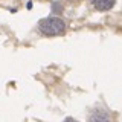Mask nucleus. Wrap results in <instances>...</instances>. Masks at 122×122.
Instances as JSON below:
<instances>
[{
	"instance_id": "nucleus-1",
	"label": "nucleus",
	"mask_w": 122,
	"mask_h": 122,
	"mask_svg": "<svg viewBox=\"0 0 122 122\" xmlns=\"http://www.w3.org/2000/svg\"><path fill=\"white\" fill-rule=\"evenodd\" d=\"M38 29L46 37H58L66 32V21L60 17H46L38 21Z\"/></svg>"
},
{
	"instance_id": "nucleus-2",
	"label": "nucleus",
	"mask_w": 122,
	"mask_h": 122,
	"mask_svg": "<svg viewBox=\"0 0 122 122\" xmlns=\"http://www.w3.org/2000/svg\"><path fill=\"white\" fill-rule=\"evenodd\" d=\"M89 122H112V117L110 114L102 108H96L93 110L89 117Z\"/></svg>"
},
{
	"instance_id": "nucleus-3",
	"label": "nucleus",
	"mask_w": 122,
	"mask_h": 122,
	"mask_svg": "<svg viewBox=\"0 0 122 122\" xmlns=\"http://www.w3.org/2000/svg\"><path fill=\"white\" fill-rule=\"evenodd\" d=\"M116 3V0H92V5L98 11H108Z\"/></svg>"
},
{
	"instance_id": "nucleus-4",
	"label": "nucleus",
	"mask_w": 122,
	"mask_h": 122,
	"mask_svg": "<svg viewBox=\"0 0 122 122\" xmlns=\"http://www.w3.org/2000/svg\"><path fill=\"white\" fill-rule=\"evenodd\" d=\"M64 122H76V121H75V119H72V117H67V119L64 121Z\"/></svg>"
}]
</instances>
